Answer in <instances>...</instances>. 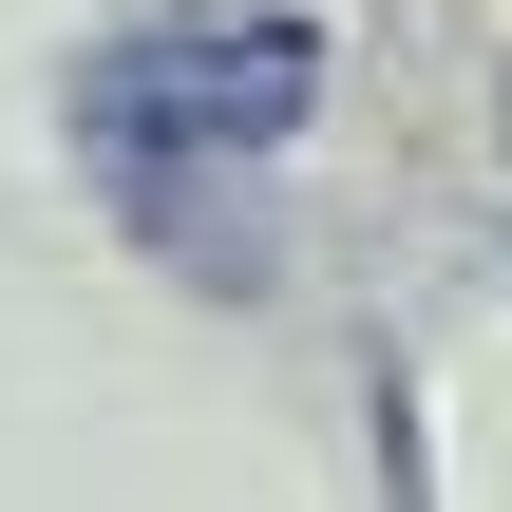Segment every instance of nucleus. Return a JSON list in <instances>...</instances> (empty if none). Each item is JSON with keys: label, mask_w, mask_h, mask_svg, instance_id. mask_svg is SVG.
I'll use <instances>...</instances> for the list:
<instances>
[{"label": "nucleus", "mask_w": 512, "mask_h": 512, "mask_svg": "<svg viewBox=\"0 0 512 512\" xmlns=\"http://www.w3.org/2000/svg\"><path fill=\"white\" fill-rule=\"evenodd\" d=\"M494 133H512V95H494Z\"/></svg>", "instance_id": "f257e3e1"}]
</instances>
